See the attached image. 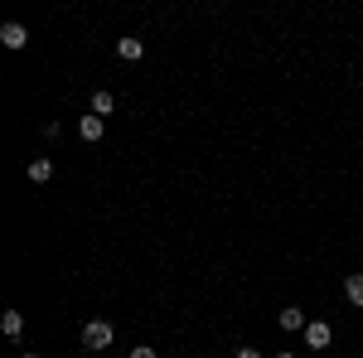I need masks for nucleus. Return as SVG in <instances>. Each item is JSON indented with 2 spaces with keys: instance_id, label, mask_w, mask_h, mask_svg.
<instances>
[{
  "instance_id": "nucleus-1",
  "label": "nucleus",
  "mask_w": 363,
  "mask_h": 358,
  "mask_svg": "<svg viewBox=\"0 0 363 358\" xmlns=\"http://www.w3.org/2000/svg\"><path fill=\"white\" fill-rule=\"evenodd\" d=\"M112 339H116L112 320H87V325H83V349H92V354L112 349Z\"/></svg>"
},
{
  "instance_id": "nucleus-2",
  "label": "nucleus",
  "mask_w": 363,
  "mask_h": 358,
  "mask_svg": "<svg viewBox=\"0 0 363 358\" xmlns=\"http://www.w3.org/2000/svg\"><path fill=\"white\" fill-rule=\"evenodd\" d=\"M0 44H5L10 54H20V49L29 44V29L20 25V20H5V25H0Z\"/></svg>"
},
{
  "instance_id": "nucleus-3",
  "label": "nucleus",
  "mask_w": 363,
  "mask_h": 358,
  "mask_svg": "<svg viewBox=\"0 0 363 358\" xmlns=\"http://www.w3.org/2000/svg\"><path fill=\"white\" fill-rule=\"evenodd\" d=\"M277 325H281L286 334H306V325H310V320H306V310H301V305H286V310L277 315Z\"/></svg>"
},
{
  "instance_id": "nucleus-4",
  "label": "nucleus",
  "mask_w": 363,
  "mask_h": 358,
  "mask_svg": "<svg viewBox=\"0 0 363 358\" xmlns=\"http://www.w3.org/2000/svg\"><path fill=\"white\" fill-rule=\"evenodd\" d=\"M330 339H335V330L325 320H310L306 325V349H330Z\"/></svg>"
},
{
  "instance_id": "nucleus-5",
  "label": "nucleus",
  "mask_w": 363,
  "mask_h": 358,
  "mask_svg": "<svg viewBox=\"0 0 363 358\" xmlns=\"http://www.w3.org/2000/svg\"><path fill=\"white\" fill-rule=\"evenodd\" d=\"M116 54L126 58V63H140V58H145V39H136V34H126V39H116Z\"/></svg>"
},
{
  "instance_id": "nucleus-6",
  "label": "nucleus",
  "mask_w": 363,
  "mask_h": 358,
  "mask_svg": "<svg viewBox=\"0 0 363 358\" xmlns=\"http://www.w3.org/2000/svg\"><path fill=\"white\" fill-rule=\"evenodd\" d=\"M25 174H29V184H49V179H54V165H49L44 155H34L25 165Z\"/></svg>"
},
{
  "instance_id": "nucleus-7",
  "label": "nucleus",
  "mask_w": 363,
  "mask_h": 358,
  "mask_svg": "<svg viewBox=\"0 0 363 358\" xmlns=\"http://www.w3.org/2000/svg\"><path fill=\"white\" fill-rule=\"evenodd\" d=\"M78 136L83 140H102L107 136V116H83V121H78Z\"/></svg>"
},
{
  "instance_id": "nucleus-8",
  "label": "nucleus",
  "mask_w": 363,
  "mask_h": 358,
  "mask_svg": "<svg viewBox=\"0 0 363 358\" xmlns=\"http://www.w3.org/2000/svg\"><path fill=\"white\" fill-rule=\"evenodd\" d=\"M112 111H116V97L107 87H97V92H92V116H112Z\"/></svg>"
},
{
  "instance_id": "nucleus-9",
  "label": "nucleus",
  "mask_w": 363,
  "mask_h": 358,
  "mask_svg": "<svg viewBox=\"0 0 363 358\" xmlns=\"http://www.w3.org/2000/svg\"><path fill=\"white\" fill-rule=\"evenodd\" d=\"M0 330L10 334V339H20V334H25V315H20V310H5V320H0Z\"/></svg>"
},
{
  "instance_id": "nucleus-10",
  "label": "nucleus",
  "mask_w": 363,
  "mask_h": 358,
  "mask_svg": "<svg viewBox=\"0 0 363 358\" xmlns=\"http://www.w3.org/2000/svg\"><path fill=\"white\" fill-rule=\"evenodd\" d=\"M344 296H349V305H363V272H354L344 281Z\"/></svg>"
},
{
  "instance_id": "nucleus-11",
  "label": "nucleus",
  "mask_w": 363,
  "mask_h": 358,
  "mask_svg": "<svg viewBox=\"0 0 363 358\" xmlns=\"http://www.w3.org/2000/svg\"><path fill=\"white\" fill-rule=\"evenodd\" d=\"M131 358H160V354H155L150 344H136V349H131Z\"/></svg>"
},
{
  "instance_id": "nucleus-12",
  "label": "nucleus",
  "mask_w": 363,
  "mask_h": 358,
  "mask_svg": "<svg viewBox=\"0 0 363 358\" xmlns=\"http://www.w3.org/2000/svg\"><path fill=\"white\" fill-rule=\"evenodd\" d=\"M238 358H262V349H238Z\"/></svg>"
},
{
  "instance_id": "nucleus-13",
  "label": "nucleus",
  "mask_w": 363,
  "mask_h": 358,
  "mask_svg": "<svg viewBox=\"0 0 363 358\" xmlns=\"http://www.w3.org/2000/svg\"><path fill=\"white\" fill-rule=\"evenodd\" d=\"M20 358H44V354H34V349H25V354H20Z\"/></svg>"
},
{
  "instance_id": "nucleus-14",
  "label": "nucleus",
  "mask_w": 363,
  "mask_h": 358,
  "mask_svg": "<svg viewBox=\"0 0 363 358\" xmlns=\"http://www.w3.org/2000/svg\"><path fill=\"white\" fill-rule=\"evenodd\" d=\"M277 358H296V354H291V349H281V354H277Z\"/></svg>"
}]
</instances>
